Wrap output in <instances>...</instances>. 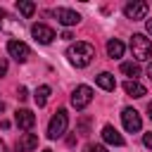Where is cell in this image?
<instances>
[{
	"label": "cell",
	"instance_id": "cell-1",
	"mask_svg": "<svg viewBox=\"0 0 152 152\" xmlns=\"http://www.w3.org/2000/svg\"><path fill=\"white\" fill-rule=\"evenodd\" d=\"M93 57H95V48H93L90 43H71V45L66 48V59H69L74 66H78V69L88 66V64L93 62Z\"/></svg>",
	"mask_w": 152,
	"mask_h": 152
},
{
	"label": "cell",
	"instance_id": "cell-2",
	"mask_svg": "<svg viewBox=\"0 0 152 152\" xmlns=\"http://www.w3.org/2000/svg\"><path fill=\"white\" fill-rule=\"evenodd\" d=\"M66 126H69V114H66V109H57V112L52 114L50 124H48V138H50V140L62 138V135L66 133Z\"/></svg>",
	"mask_w": 152,
	"mask_h": 152
},
{
	"label": "cell",
	"instance_id": "cell-3",
	"mask_svg": "<svg viewBox=\"0 0 152 152\" xmlns=\"http://www.w3.org/2000/svg\"><path fill=\"white\" fill-rule=\"evenodd\" d=\"M131 50H133V57L138 62H145L152 57V43H150V38H145V33L131 36Z\"/></svg>",
	"mask_w": 152,
	"mask_h": 152
},
{
	"label": "cell",
	"instance_id": "cell-4",
	"mask_svg": "<svg viewBox=\"0 0 152 152\" xmlns=\"http://www.w3.org/2000/svg\"><path fill=\"white\" fill-rule=\"evenodd\" d=\"M90 102H93V88L90 86H76L71 93V104L76 109H86Z\"/></svg>",
	"mask_w": 152,
	"mask_h": 152
},
{
	"label": "cell",
	"instance_id": "cell-5",
	"mask_svg": "<svg viewBox=\"0 0 152 152\" xmlns=\"http://www.w3.org/2000/svg\"><path fill=\"white\" fill-rule=\"evenodd\" d=\"M121 121H124V128H126L128 133H138V131L142 128V119H140V114H138L133 107H126V109L121 112Z\"/></svg>",
	"mask_w": 152,
	"mask_h": 152
},
{
	"label": "cell",
	"instance_id": "cell-6",
	"mask_svg": "<svg viewBox=\"0 0 152 152\" xmlns=\"http://www.w3.org/2000/svg\"><path fill=\"white\" fill-rule=\"evenodd\" d=\"M31 36H33V40L40 43V45H48V43L55 40V31H52L48 24H33V26H31Z\"/></svg>",
	"mask_w": 152,
	"mask_h": 152
},
{
	"label": "cell",
	"instance_id": "cell-7",
	"mask_svg": "<svg viewBox=\"0 0 152 152\" xmlns=\"http://www.w3.org/2000/svg\"><path fill=\"white\" fill-rule=\"evenodd\" d=\"M7 52H10V57H14L17 62H26L28 55H31L28 45L21 43V40H10V43H7Z\"/></svg>",
	"mask_w": 152,
	"mask_h": 152
},
{
	"label": "cell",
	"instance_id": "cell-8",
	"mask_svg": "<svg viewBox=\"0 0 152 152\" xmlns=\"http://www.w3.org/2000/svg\"><path fill=\"white\" fill-rule=\"evenodd\" d=\"M14 124L21 128V131H31L33 126H36V114L31 112V109H17V114H14Z\"/></svg>",
	"mask_w": 152,
	"mask_h": 152
},
{
	"label": "cell",
	"instance_id": "cell-9",
	"mask_svg": "<svg viewBox=\"0 0 152 152\" xmlns=\"http://www.w3.org/2000/svg\"><path fill=\"white\" fill-rule=\"evenodd\" d=\"M55 17H57V21L62 26H76L81 21V14L74 12V10H66V7H57L55 10Z\"/></svg>",
	"mask_w": 152,
	"mask_h": 152
},
{
	"label": "cell",
	"instance_id": "cell-10",
	"mask_svg": "<svg viewBox=\"0 0 152 152\" xmlns=\"http://www.w3.org/2000/svg\"><path fill=\"white\" fill-rule=\"evenodd\" d=\"M124 14L128 17V19H145L147 17V2H128L126 7H124Z\"/></svg>",
	"mask_w": 152,
	"mask_h": 152
},
{
	"label": "cell",
	"instance_id": "cell-11",
	"mask_svg": "<svg viewBox=\"0 0 152 152\" xmlns=\"http://www.w3.org/2000/svg\"><path fill=\"white\" fill-rule=\"evenodd\" d=\"M38 147V135L36 133H21L17 140V152H33Z\"/></svg>",
	"mask_w": 152,
	"mask_h": 152
},
{
	"label": "cell",
	"instance_id": "cell-12",
	"mask_svg": "<svg viewBox=\"0 0 152 152\" xmlns=\"http://www.w3.org/2000/svg\"><path fill=\"white\" fill-rule=\"evenodd\" d=\"M102 140H104V142H109V145H116V147H121V145H124L121 133H119L114 126H109V124L102 128Z\"/></svg>",
	"mask_w": 152,
	"mask_h": 152
},
{
	"label": "cell",
	"instance_id": "cell-13",
	"mask_svg": "<svg viewBox=\"0 0 152 152\" xmlns=\"http://www.w3.org/2000/svg\"><path fill=\"white\" fill-rule=\"evenodd\" d=\"M124 90H126V95H131V97H145V95H147V88H145L142 83L133 81V78H128V81L124 83Z\"/></svg>",
	"mask_w": 152,
	"mask_h": 152
},
{
	"label": "cell",
	"instance_id": "cell-14",
	"mask_svg": "<svg viewBox=\"0 0 152 152\" xmlns=\"http://www.w3.org/2000/svg\"><path fill=\"white\" fill-rule=\"evenodd\" d=\"M95 83H97L102 90H107V93H112V90L116 88V81H114V76H112L109 71H102V74H97V76H95Z\"/></svg>",
	"mask_w": 152,
	"mask_h": 152
},
{
	"label": "cell",
	"instance_id": "cell-15",
	"mask_svg": "<svg viewBox=\"0 0 152 152\" xmlns=\"http://www.w3.org/2000/svg\"><path fill=\"white\" fill-rule=\"evenodd\" d=\"M107 55H109L112 59H119V57L124 55V43H121V40H116V38L107 40Z\"/></svg>",
	"mask_w": 152,
	"mask_h": 152
},
{
	"label": "cell",
	"instance_id": "cell-16",
	"mask_svg": "<svg viewBox=\"0 0 152 152\" xmlns=\"http://www.w3.org/2000/svg\"><path fill=\"white\" fill-rule=\"evenodd\" d=\"M48 97H50V86H38L36 93H33V100L38 107H45L48 104Z\"/></svg>",
	"mask_w": 152,
	"mask_h": 152
},
{
	"label": "cell",
	"instance_id": "cell-17",
	"mask_svg": "<svg viewBox=\"0 0 152 152\" xmlns=\"http://www.w3.org/2000/svg\"><path fill=\"white\" fill-rule=\"evenodd\" d=\"M17 10H19V14H24V17L28 19V17H33L36 5H33V2H28V0H19V2H17Z\"/></svg>",
	"mask_w": 152,
	"mask_h": 152
},
{
	"label": "cell",
	"instance_id": "cell-18",
	"mask_svg": "<svg viewBox=\"0 0 152 152\" xmlns=\"http://www.w3.org/2000/svg\"><path fill=\"white\" fill-rule=\"evenodd\" d=\"M121 74H126V76H133V81L140 76V66L135 64V62H124L121 64Z\"/></svg>",
	"mask_w": 152,
	"mask_h": 152
},
{
	"label": "cell",
	"instance_id": "cell-19",
	"mask_svg": "<svg viewBox=\"0 0 152 152\" xmlns=\"http://www.w3.org/2000/svg\"><path fill=\"white\" fill-rule=\"evenodd\" d=\"M142 142H145V147H147V150H152V131L142 135Z\"/></svg>",
	"mask_w": 152,
	"mask_h": 152
},
{
	"label": "cell",
	"instance_id": "cell-20",
	"mask_svg": "<svg viewBox=\"0 0 152 152\" xmlns=\"http://www.w3.org/2000/svg\"><path fill=\"white\" fill-rule=\"evenodd\" d=\"M17 95H19V100H26V97H28V93H26V88H19V90H17Z\"/></svg>",
	"mask_w": 152,
	"mask_h": 152
},
{
	"label": "cell",
	"instance_id": "cell-21",
	"mask_svg": "<svg viewBox=\"0 0 152 152\" xmlns=\"http://www.w3.org/2000/svg\"><path fill=\"white\" fill-rule=\"evenodd\" d=\"M5 74H7V62L0 59V76H5Z\"/></svg>",
	"mask_w": 152,
	"mask_h": 152
},
{
	"label": "cell",
	"instance_id": "cell-22",
	"mask_svg": "<svg viewBox=\"0 0 152 152\" xmlns=\"http://www.w3.org/2000/svg\"><path fill=\"white\" fill-rule=\"evenodd\" d=\"M90 152H107V147H104V145H95Z\"/></svg>",
	"mask_w": 152,
	"mask_h": 152
},
{
	"label": "cell",
	"instance_id": "cell-23",
	"mask_svg": "<svg viewBox=\"0 0 152 152\" xmlns=\"http://www.w3.org/2000/svg\"><path fill=\"white\" fill-rule=\"evenodd\" d=\"M145 28H147V33H152V19H147V21H145Z\"/></svg>",
	"mask_w": 152,
	"mask_h": 152
},
{
	"label": "cell",
	"instance_id": "cell-24",
	"mask_svg": "<svg viewBox=\"0 0 152 152\" xmlns=\"http://www.w3.org/2000/svg\"><path fill=\"white\" fill-rule=\"evenodd\" d=\"M147 76H150V81H152V62L147 64Z\"/></svg>",
	"mask_w": 152,
	"mask_h": 152
},
{
	"label": "cell",
	"instance_id": "cell-25",
	"mask_svg": "<svg viewBox=\"0 0 152 152\" xmlns=\"http://www.w3.org/2000/svg\"><path fill=\"white\" fill-rule=\"evenodd\" d=\"M0 152H7V145H5L2 140H0Z\"/></svg>",
	"mask_w": 152,
	"mask_h": 152
},
{
	"label": "cell",
	"instance_id": "cell-26",
	"mask_svg": "<svg viewBox=\"0 0 152 152\" xmlns=\"http://www.w3.org/2000/svg\"><path fill=\"white\" fill-rule=\"evenodd\" d=\"M147 114H150V121H152V102L147 104Z\"/></svg>",
	"mask_w": 152,
	"mask_h": 152
},
{
	"label": "cell",
	"instance_id": "cell-27",
	"mask_svg": "<svg viewBox=\"0 0 152 152\" xmlns=\"http://www.w3.org/2000/svg\"><path fill=\"white\" fill-rule=\"evenodd\" d=\"M2 112H5V102H0V114H2Z\"/></svg>",
	"mask_w": 152,
	"mask_h": 152
},
{
	"label": "cell",
	"instance_id": "cell-28",
	"mask_svg": "<svg viewBox=\"0 0 152 152\" xmlns=\"http://www.w3.org/2000/svg\"><path fill=\"white\" fill-rule=\"evenodd\" d=\"M43 152H52V150H43Z\"/></svg>",
	"mask_w": 152,
	"mask_h": 152
}]
</instances>
